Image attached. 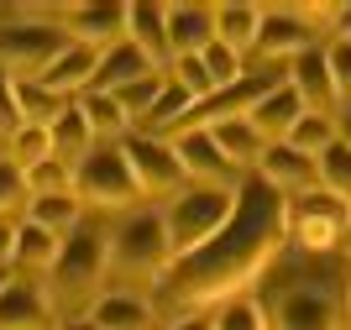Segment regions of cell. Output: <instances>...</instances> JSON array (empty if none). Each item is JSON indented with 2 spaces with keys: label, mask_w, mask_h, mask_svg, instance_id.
Segmentation results:
<instances>
[{
  "label": "cell",
  "mask_w": 351,
  "mask_h": 330,
  "mask_svg": "<svg viewBox=\"0 0 351 330\" xmlns=\"http://www.w3.org/2000/svg\"><path fill=\"white\" fill-rule=\"evenodd\" d=\"M283 246H289L283 241V194L267 189L257 173H247L241 189H236L231 220L199 252L168 262L158 288L184 315L189 309H215V304L236 299V294H252V283L278 262Z\"/></svg>",
  "instance_id": "cell-1"
},
{
  "label": "cell",
  "mask_w": 351,
  "mask_h": 330,
  "mask_svg": "<svg viewBox=\"0 0 351 330\" xmlns=\"http://www.w3.org/2000/svg\"><path fill=\"white\" fill-rule=\"evenodd\" d=\"M105 273H110V246H105V231L95 226V220H79V226L69 231L58 241V257H53V268H47V283H43V299L47 309L63 320H79L89 315V304L100 299V283Z\"/></svg>",
  "instance_id": "cell-2"
},
{
  "label": "cell",
  "mask_w": 351,
  "mask_h": 330,
  "mask_svg": "<svg viewBox=\"0 0 351 330\" xmlns=\"http://www.w3.org/2000/svg\"><path fill=\"white\" fill-rule=\"evenodd\" d=\"M105 246H110V273L105 278H121V283H136V288H158L162 273H168V262H173L168 231H162L158 210H132V215H121L116 231H105Z\"/></svg>",
  "instance_id": "cell-3"
},
{
  "label": "cell",
  "mask_w": 351,
  "mask_h": 330,
  "mask_svg": "<svg viewBox=\"0 0 351 330\" xmlns=\"http://www.w3.org/2000/svg\"><path fill=\"white\" fill-rule=\"evenodd\" d=\"M241 189V184H236ZM236 189H210V184H189L178 189L173 200H162V231H168V252L173 257H189L215 236L236 210Z\"/></svg>",
  "instance_id": "cell-4"
},
{
  "label": "cell",
  "mask_w": 351,
  "mask_h": 330,
  "mask_svg": "<svg viewBox=\"0 0 351 330\" xmlns=\"http://www.w3.org/2000/svg\"><path fill=\"white\" fill-rule=\"evenodd\" d=\"M73 200L84 210H116V215H132L142 204V189H136L132 168L121 158V142H95L89 158L73 163Z\"/></svg>",
  "instance_id": "cell-5"
},
{
  "label": "cell",
  "mask_w": 351,
  "mask_h": 330,
  "mask_svg": "<svg viewBox=\"0 0 351 330\" xmlns=\"http://www.w3.org/2000/svg\"><path fill=\"white\" fill-rule=\"evenodd\" d=\"M267 330H346V288L325 273L293 278L267 309Z\"/></svg>",
  "instance_id": "cell-6"
},
{
  "label": "cell",
  "mask_w": 351,
  "mask_h": 330,
  "mask_svg": "<svg viewBox=\"0 0 351 330\" xmlns=\"http://www.w3.org/2000/svg\"><path fill=\"white\" fill-rule=\"evenodd\" d=\"M351 236V204L325 194V189H304L283 200V241L299 252H330Z\"/></svg>",
  "instance_id": "cell-7"
},
{
  "label": "cell",
  "mask_w": 351,
  "mask_h": 330,
  "mask_svg": "<svg viewBox=\"0 0 351 330\" xmlns=\"http://www.w3.org/2000/svg\"><path fill=\"white\" fill-rule=\"evenodd\" d=\"M69 47V32L58 21H32V16H11L0 27V69L11 73L16 84L43 79V69Z\"/></svg>",
  "instance_id": "cell-8"
},
{
  "label": "cell",
  "mask_w": 351,
  "mask_h": 330,
  "mask_svg": "<svg viewBox=\"0 0 351 330\" xmlns=\"http://www.w3.org/2000/svg\"><path fill=\"white\" fill-rule=\"evenodd\" d=\"M121 158L132 168L142 200H173L178 189H189V178H184V168H178V158H173V147L162 142V137L126 131V137H121Z\"/></svg>",
  "instance_id": "cell-9"
},
{
  "label": "cell",
  "mask_w": 351,
  "mask_h": 330,
  "mask_svg": "<svg viewBox=\"0 0 351 330\" xmlns=\"http://www.w3.org/2000/svg\"><path fill=\"white\" fill-rule=\"evenodd\" d=\"M162 142L173 147V158H178V168H184L189 184H210V189H236L241 184V173L215 152L210 131H173V137H162Z\"/></svg>",
  "instance_id": "cell-10"
},
{
  "label": "cell",
  "mask_w": 351,
  "mask_h": 330,
  "mask_svg": "<svg viewBox=\"0 0 351 330\" xmlns=\"http://www.w3.org/2000/svg\"><path fill=\"white\" fill-rule=\"evenodd\" d=\"M53 21L69 32V43H84L95 53H105L126 37V5H63Z\"/></svg>",
  "instance_id": "cell-11"
},
{
  "label": "cell",
  "mask_w": 351,
  "mask_h": 330,
  "mask_svg": "<svg viewBox=\"0 0 351 330\" xmlns=\"http://www.w3.org/2000/svg\"><path fill=\"white\" fill-rule=\"evenodd\" d=\"M315 47V21H309L304 11H289V5H273V11H263V27H257V47L252 53L263 58H299Z\"/></svg>",
  "instance_id": "cell-12"
},
{
  "label": "cell",
  "mask_w": 351,
  "mask_h": 330,
  "mask_svg": "<svg viewBox=\"0 0 351 330\" xmlns=\"http://www.w3.org/2000/svg\"><path fill=\"white\" fill-rule=\"evenodd\" d=\"M289 89L299 95V105H304L309 115H330L336 121V110H341V95H336V84H330V69H325V47H309V53H299L289 63Z\"/></svg>",
  "instance_id": "cell-13"
},
{
  "label": "cell",
  "mask_w": 351,
  "mask_h": 330,
  "mask_svg": "<svg viewBox=\"0 0 351 330\" xmlns=\"http://www.w3.org/2000/svg\"><path fill=\"white\" fill-rule=\"evenodd\" d=\"M0 330H58V315L47 309L37 278H5L0 283Z\"/></svg>",
  "instance_id": "cell-14"
},
{
  "label": "cell",
  "mask_w": 351,
  "mask_h": 330,
  "mask_svg": "<svg viewBox=\"0 0 351 330\" xmlns=\"http://www.w3.org/2000/svg\"><path fill=\"white\" fill-rule=\"evenodd\" d=\"M257 178H263L267 189H278L283 200H293V194H304V189H320V184H315V158H304V152H293L289 142H273V147H263V163H257Z\"/></svg>",
  "instance_id": "cell-15"
},
{
  "label": "cell",
  "mask_w": 351,
  "mask_h": 330,
  "mask_svg": "<svg viewBox=\"0 0 351 330\" xmlns=\"http://www.w3.org/2000/svg\"><path fill=\"white\" fill-rule=\"evenodd\" d=\"M162 27H168V53L194 58L215 43V5H162Z\"/></svg>",
  "instance_id": "cell-16"
},
{
  "label": "cell",
  "mask_w": 351,
  "mask_h": 330,
  "mask_svg": "<svg viewBox=\"0 0 351 330\" xmlns=\"http://www.w3.org/2000/svg\"><path fill=\"white\" fill-rule=\"evenodd\" d=\"M100 330H158V309L147 294H132V288H110L100 299L89 304V315Z\"/></svg>",
  "instance_id": "cell-17"
},
{
  "label": "cell",
  "mask_w": 351,
  "mask_h": 330,
  "mask_svg": "<svg viewBox=\"0 0 351 330\" xmlns=\"http://www.w3.org/2000/svg\"><path fill=\"white\" fill-rule=\"evenodd\" d=\"M95 63H100V53H95V47L69 43V47H63V53L43 69V79H37V84L53 89L58 100H79V95L89 89V79H95Z\"/></svg>",
  "instance_id": "cell-18"
},
{
  "label": "cell",
  "mask_w": 351,
  "mask_h": 330,
  "mask_svg": "<svg viewBox=\"0 0 351 330\" xmlns=\"http://www.w3.org/2000/svg\"><path fill=\"white\" fill-rule=\"evenodd\" d=\"M210 131V142H215V152L226 163H231L236 173H241V178H247V173H257V163H263V137H257V131H252V121L247 115H231V121H215V126H205Z\"/></svg>",
  "instance_id": "cell-19"
},
{
  "label": "cell",
  "mask_w": 351,
  "mask_h": 330,
  "mask_svg": "<svg viewBox=\"0 0 351 330\" xmlns=\"http://www.w3.org/2000/svg\"><path fill=\"white\" fill-rule=\"evenodd\" d=\"M299 115H304V105H299V95H293L289 79H283V84H273L263 100L247 110V121H252V131L273 147V142H283V137L293 131V121H299Z\"/></svg>",
  "instance_id": "cell-20"
},
{
  "label": "cell",
  "mask_w": 351,
  "mask_h": 330,
  "mask_svg": "<svg viewBox=\"0 0 351 330\" xmlns=\"http://www.w3.org/2000/svg\"><path fill=\"white\" fill-rule=\"evenodd\" d=\"M126 43L152 63L158 73H168L173 53H168V27H162V5H126Z\"/></svg>",
  "instance_id": "cell-21"
},
{
  "label": "cell",
  "mask_w": 351,
  "mask_h": 330,
  "mask_svg": "<svg viewBox=\"0 0 351 330\" xmlns=\"http://www.w3.org/2000/svg\"><path fill=\"white\" fill-rule=\"evenodd\" d=\"M142 73H158L152 63H147L142 53H136L126 37H121L116 47H105L100 53V63H95V79H89V89L95 95H116L121 84H132V79H142Z\"/></svg>",
  "instance_id": "cell-22"
},
{
  "label": "cell",
  "mask_w": 351,
  "mask_h": 330,
  "mask_svg": "<svg viewBox=\"0 0 351 330\" xmlns=\"http://www.w3.org/2000/svg\"><path fill=\"white\" fill-rule=\"evenodd\" d=\"M53 257H58V236L43 226H32V220H16L11 231V268H21V278H37L53 268Z\"/></svg>",
  "instance_id": "cell-23"
},
{
  "label": "cell",
  "mask_w": 351,
  "mask_h": 330,
  "mask_svg": "<svg viewBox=\"0 0 351 330\" xmlns=\"http://www.w3.org/2000/svg\"><path fill=\"white\" fill-rule=\"evenodd\" d=\"M257 27H263V5H215V43L231 47L236 58H247L257 47Z\"/></svg>",
  "instance_id": "cell-24"
},
{
  "label": "cell",
  "mask_w": 351,
  "mask_h": 330,
  "mask_svg": "<svg viewBox=\"0 0 351 330\" xmlns=\"http://www.w3.org/2000/svg\"><path fill=\"white\" fill-rule=\"evenodd\" d=\"M21 220H32V226L53 231V236H69L79 220H84V204L73 200V194H43V200H27V210H21Z\"/></svg>",
  "instance_id": "cell-25"
},
{
  "label": "cell",
  "mask_w": 351,
  "mask_h": 330,
  "mask_svg": "<svg viewBox=\"0 0 351 330\" xmlns=\"http://www.w3.org/2000/svg\"><path fill=\"white\" fill-rule=\"evenodd\" d=\"M73 105H79V115H84V126H89V137H95V142H121V137L132 131V121L121 115V105L110 100V95H95V89H84Z\"/></svg>",
  "instance_id": "cell-26"
},
{
  "label": "cell",
  "mask_w": 351,
  "mask_h": 330,
  "mask_svg": "<svg viewBox=\"0 0 351 330\" xmlns=\"http://www.w3.org/2000/svg\"><path fill=\"white\" fill-rule=\"evenodd\" d=\"M47 137H53V158L58 163H79V158H89V147H95V137H89V126H84V115H79V105H63V115L47 126Z\"/></svg>",
  "instance_id": "cell-27"
},
{
  "label": "cell",
  "mask_w": 351,
  "mask_h": 330,
  "mask_svg": "<svg viewBox=\"0 0 351 330\" xmlns=\"http://www.w3.org/2000/svg\"><path fill=\"white\" fill-rule=\"evenodd\" d=\"M162 84H168V73H142V79H132V84H121L116 95H110V100L121 105V115H126L132 126H142V121H147V110L158 105Z\"/></svg>",
  "instance_id": "cell-28"
},
{
  "label": "cell",
  "mask_w": 351,
  "mask_h": 330,
  "mask_svg": "<svg viewBox=\"0 0 351 330\" xmlns=\"http://www.w3.org/2000/svg\"><path fill=\"white\" fill-rule=\"evenodd\" d=\"M63 105L69 100H58L53 89H43L37 79H27V84H16V110H21V126H53L63 115Z\"/></svg>",
  "instance_id": "cell-29"
},
{
  "label": "cell",
  "mask_w": 351,
  "mask_h": 330,
  "mask_svg": "<svg viewBox=\"0 0 351 330\" xmlns=\"http://www.w3.org/2000/svg\"><path fill=\"white\" fill-rule=\"evenodd\" d=\"M315 184L325 189V194H336V200H346L351 204V147H341V142H330L315 158Z\"/></svg>",
  "instance_id": "cell-30"
},
{
  "label": "cell",
  "mask_w": 351,
  "mask_h": 330,
  "mask_svg": "<svg viewBox=\"0 0 351 330\" xmlns=\"http://www.w3.org/2000/svg\"><path fill=\"white\" fill-rule=\"evenodd\" d=\"M210 320H215V330H267V304L252 294H236V299L215 304Z\"/></svg>",
  "instance_id": "cell-31"
},
{
  "label": "cell",
  "mask_w": 351,
  "mask_h": 330,
  "mask_svg": "<svg viewBox=\"0 0 351 330\" xmlns=\"http://www.w3.org/2000/svg\"><path fill=\"white\" fill-rule=\"evenodd\" d=\"M0 158L11 163V168H32V163L53 158V137H47V126H16L11 137H5V152Z\"/></svg>",
  "instance_id": "cell-32"
},
{
  "label": "cell",
  "mask_w": 351,
  "mask_h": 330,
  "mask_svg": "<svg viewBox=\"0 0 351 330\" xmlns=\"http://www.w3.org/2000/svg\"><path fill=\"white\" fill-rule=\"evenodd\" d=\"M283 142L293 147V152H304V158H320L325 147L336 142V121H330V115H299V121H293V131L289 137H283Z\"/></svg>",
  "instance_id": "cell-33"
},
{
  "label": "cell",
  "mask_w": 351,
  "mask_h": 330,
  "mask_svg": "<svg viewBox=\"0 0 351 330\" xmlns=\"http://www.w3.org/2000/svg\"><path fill=\"white\" fill-rule=\"evenodd\" d=\"M21 184H27V200H43V194H69L73 189V168L58 158H43L32 163V168H21Z\"/></svg>",
  "instance_id": "cell-34"
},
{
  "label": "cell",
  "mask_w": 351,
  "mask_h": 330,
  "mask_svg": "<svg viewBox=\"0 0 351 330\" xmlns=\"http://www.w3.org/2000/svg\"><path fill=\"white\" fill-rule=\"evenodd\" d=\"M199 63H205V73H210V84L215 89H226V84H236V79H241V58L231 53V47H220V43H210L205 53H199Z\"/></svg>",
  "instance_id": "cell-35"
},
{
  "label": "cell",
  "mask_w": 351,
  "mask_h": 330,
  "mask_svg": "<svg viewBox=\"0 0 351 330\" xmlns=\"http://www.w3.org/2000/svg\"><path fill=\"white\" fill-rule=\"evenodd\" d=\"M27 210V184H21V168L0 158V220H21Z\"/></svg>",
  "instance_id": "cell-36"
},
{
  "label": "cell",
  "mask_w": 351,
  "mask_h": 330,
  "mask_svg": "<svg viewBox=\"0 0 351 330\" xmlns=\"http://www.w3.org/2000/svg\"><path fill=\"white\" fill-rule=\"evenodd\" d=\"M325 69H330V84H336L341 105L351 100V43H330L325 47Z\"/></svg>",
  "instance_id": "cell-37"
},
{
  "label": "cell",
  "mask_w": 351,
  "mask_h": 330,
  "mask_svg": "<svg viewBox=\"0 0 351 330\" xmlns=\"http://www.w3.org/2000/svg\"><path fill=\"white\" fill-rule=\"evenodd\" d=\"M16 126H21V110H16V79L0 69V142H5Z\"/></svg>",
  "instance_id": "cell-38"
},
{
  "label": "cell",
  "mask_w": 351,
  "mask_h": 330,
  "mask_svg": "<svg viewBox=\"0 0 351 330\" xmlns=\"http://www.w3.org/2000/svg\"><path fill=\"white\" fill-rule=\"evenodd\" d=\"M168 330H215V320H210V309H189V315H173Z\"/></svg>",
  "instance_id": "cell-39"
},
{
  "label": "cell",
  "mask_w": 351,
  "mask_h": 330,
  "mask_svg": "<svg viewBox=\"0 0 351 330\" xmlns=\"http://www.w3.org/2000/svg\"><path fill=\"white\" fill-rule=\"evenodd\" d=\"M11 231L16 220H0V273H11Z\"/></svg>",
  "instance_id": "cell-40"
},
{
  "label": "cell",
  "mask_w": 351,
  "mask_h": 330,
  "mask_svg": "<svg viewBox=\"0 0 351 330\" xmlns=\"http://www.w3.org/2000/svg\"><path fill=\"white\" fill-rule=\"evenodd\" d=\"M330 21H336V43H351V5H336Z\"/></svg>",
  "instance_id": "cell-41"
},
{
  "label": "cell",
  "mask_w": 351,
  "mask_h": 330,
  "mask_svg": "<svg viewBox=\"0 0 351 330\" xmlns=\"http://www.w3.org/2000/svg\"><path fill=\"white\" fill-rule=\"evenodd\" d=\"M336 142H341V147H351V100L336 110Z\"/></svg>",
  "instance_id": "cell-42"
},
{
  "label": "cell",
  "mask_w": 351,
  "mask_h": 330,
  "mask_svg": "<svg viewBox=\"0 0 351 330\" xmlns=\"http://www.w3.org/2000/svg\"><path fill=\"white\" fill-rule=\"evenodd\" d=\"M58 330H100V325H95V320H84V315H79V320H63Z\"/></svg>",
  "instance_id": "cell-43"
},
{
  "label": "cell",
  "mask_w": 351,
  "mask_h": 330,
  "mask_svg": "<svg viewBox=\"0 0 351 330\" xmlns=\"http://www.w3.org/2000/svg\"><path fill=\"white\" fill-rule=\"evenodd\" d=\"M346 315H351V283H346Z\"/></svg>",
  "instance_id": "cell-44"
},
{
  "label": "cell",
  "mask_w": 351,
  "mask_h": 330,
  "mask_svg": "<svg viewBox=\"0 0 351 330\" xmlns=\"http://www.w3.org/2000/svg\"><path fill=\"white\" fill-rule=\"evenodd\" d=\"M5 278H11V273H0V283H5Z\"/></svg>",
  "instance_id": "cell-45"
}]
</instances>
